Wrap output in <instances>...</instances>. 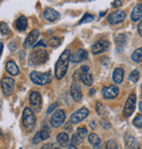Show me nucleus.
Wrapping results in <instances>:
<instances>
[{"label":"nucleus","mask_w":142,"mask_h":149,"mask_svg":"<svg viewBox=\"0 0 142 149\" xmlns=\"http://www.w3.org/2000/svg\"><path fill=\"white\" fill-rule=\"evenodd\" d=\"M89 143L92 146H98L101 145V138L98 137V135H96L95 133H92L89 135Z\"/></svg>","instance_id":"27"},{"label":"nucleus","mask_w":142,"mask_h":149,"mask_svg":"<svg viewBox=\"0 0 142 149\" xmlns=\"http://www.w3.org/2000/svg\"><path fill=\"white\" fill-rule=\"evenodd\" d=\"M126 19V12L124 10H117L115 12L110 13L107 17V21H108L109 24L115 25V24H119L121 22H124Z\"/></svg>","instance_id":"10"},{"label":"nucleus","mask_w":142,"mask_h":149,"mask_svg":"<svg viewBox=\"0 0 142 149\" xmlns=\"http://www.w3.org/2000/svg\"><path fill=\"white\" fill-rule=\"evenodd\" d=\"M30 104L34 110L39 111L42 108V96L38 91H32L30 95Z\"/></svg>","instance_id":"12"},{"label":"nucleus","mask_w":142,"mask_h":149,"mask_svg":"<svg viewBox=\"0 0 142 149\" xmlns=\"http://www.w3.org/2000/svg\"><path fill=\"white\" fill-rule=\"evenodd\" d=\"M77 134H78V136L80 138H85V137L88 136V130L86 127H78L77 128Z\"/></svg>","instance_id":"32"},{"label":"nucleus","mask_w":142,"mask_h":149,"mask_svg":"<svg viewBox=\"0 0 142 149\" xmlns=\"http://www.w3.org/2000/svg\"><path fill=\"white\" fill-rule=\"evenodd\" d=\"M10 29H9L8 25L4 23V22H0V33L4 34V35H8Z\"/></svg>","instance_id":"35"},{"label":"nucleus","mask_w":142,"mask_h":149,"mask_svg":"<svg viewBox=\"0 0 142 149\" xmlns=\"http://www.w3.org/2000/svg\"><path fill=\"white\" fill-rule=\"evenodd\" d=\"M88 1H91V0H88Z\"/></svg>","instance_id":"47"},{"label":"nucleus","mask_w":142,"mask_h":149,"mask_svg":"<svg viewBox=\"0 0 142 149\" xmlns=\"http://www.w3.org/2000/svg\"><path fill=\"white\" fill-rule=\"evenodd\" d=\"M15 27L20 32H23V31L26 29V27H27V20H26V17L24 15H21L15 21Z\"/></svg>","instance_id":"23"},{"label":"nucleus","mask_w":142,"mask_h":149,"mask_svg":"<svg viewBox=\"0 0 142 149\" xmlns=\"http://www.w3.org/2000/svg\"><path fill=\"white\" fill-rule=\"evenodd\" d=\"M112 6H113L114 8H119L121 6V0H114Z\"/></svg>","instance_id":"41"},{"label":"nucleus","mask_w":142,"mask_h":149,"mask_svg":"<svg viewBox=\"0 0 142 149\" xmlns=\"http://www.w3.org/2000/svg\"><path fill=\"white\" fill-rule=\"evenodd\" d=\"M96 112H97V114L101 116H108V110L106 109L104 104H100V102H97L96 104Z\"/></svg>","instance_id":"26"},{"label":"nucleus","mask_w":142,"mask_h":149,"mask_svg":"<svg viewBox=\"0 0 142 149\" xmlns=\"http://www.w3.org/2000/svg\"><path fill=\"white\" fill-rule=\"evenodd\" d=\"M138 32H139V35L142 37V20L140 21V23L138 25Z\"/></svg>","instance_id":"42"},{"label":"nucleus","mask_w":142,"mask_h":149,"mask_svg":"<svg viewBox=\"0 0 142 149\" xmlns=\"http://www.w3.org/2000/svg\"><path fill=\"white\" fill-rule=\"evenodd\" d=\"M94 20V17H93L92 14H90V13H85L83 15V17L79 21V24H83V23H90V22H92Z\"/></svg>","instance_id":"30"},{"label":"nucleus","mask_w":142,"mask_h":149,"mask_svg":"<svg viewBox=\"0 0 142 149\" xmlns=\"http://www.w3.org/2000/svg\"><path fill=\"white\" fill-rule=\"evenodd\" d=\"M80 71V79L82 81V83L84 85H88V86H91L93 84V76L92 74L90 73V68L88 65H82L79 69Z\"/></svg>","instance_id":"8"},{"label":"nucleus","mask_w":142,"mask_h":149,"mask_svg":"<svg viewBox=\"0 0 142 149\" xmlns=\"http://www.w3.org/2000/svg\"><path fill=\"white\" fill-rule=\"evenodd\" d=\"M70 54L69 49H66L60 54V57L55 64V76L57 79H61L67 73L68 65L70 62Z\"/></svg>","instance_id":"1"},{"label":"nucleus","mask_w":142,"mask_h":149,"mask_svg":"<svg viewBox=\"0 0 142 149\" xmlns=\"http://www.w3.org/2000/svg\"><path fill=\"white\" fill-rule=\"evenodd\" d=\"M35 122H36V119H35L33 110L30 108H25L22 114V123H23L24 128L27 131L33 130V127L35 126Z\"/></svg>","instance_id":"3"},{"label":"nucleus","mask_w":142,"mask_h":149,"mask_svg":"<svg viewBox=\"0 0 142 149\" xmlns=\"http://www.w3.org/2000/svg\"><path fill=\"white\" fill-rule=\"evenodd\" d=\"M59 13L56 11V10H54V9L51 8H47L45 9V11H44V17H45V20H47V21L49 22H54L56 21L57 19H59Z\"/></svg>","instance_id":"19"},{"label":"nucleus","mask_w":142,"mask_h":149,"mask_svg":"<svg viewBox=\"0 0 142 149\" xmlns=\"http://www.w3.org/2000/svg\"><path fill=\"white\" fill-rule=\"evenodd\" d=\"M119 94V88L115 85H112V86H106L102 89V95L105 99H114L116 98Z\"/></svg>","instance_id":"13"},{"label":"nucleus","mask_w":142,"mask_h":149,"mask_svg":"<svg viewBox=\"0 0 142 149\" xmlns=\"http://www.w3.org/2000/svg\"><path fill=\"white\" fill-rule=\"evenodd\" d=\"M6 70L8 72L10 75H12V76H15V75L19 74V68L18 65L15 64V62H13V61H8L7 64H6Z\"/></svg>","instance_id":"22"},{"label":"nucleus","mask_w":142,"mask_h":149,"mask_svg":"<svg viewBox=\"0 0 142 149\" xmlns=\"http://www.w3.org/2000/svg\"><path fill=\"white\" fill-rule=\"evenodd\" d=\"M57 106H58V104H57V102H55V104H51V106L47 109V113H48V114H49V113H53V111H54L55 109L57 108Z\"/></svg>","instance_id":"40"},{"label":"nucleus","mask_w":142,"mask_h":149,"mask_svg":"<svg viewBox=\"0 0 142 149\" xmlns=\"http://www.w3.org/2000/svg\"><path fill=\"white\" fill-rule=\"evenodd\" d=\"M130 17H131V20L134 22L142 20V3H139L134 7V10H132V12H131Z\"/></svg>","instance_id":"20"},{"label":"nucleus","mask_w":142,"mask_h":149,"mask_svg":"<svg viewBox=\"0 0 142 149\" xmlns=\"http://www.w3.org/2000/svg\"><path fill=\"white\" fill-rule=\"evenodd\" d=\"M136 102H137V97L134 94H131V95L128 97V99L126 100V104L124 106V116L126 118H129L134 111V108H136Z\"/></svg>","instance_id":"6"},{"label":"nucleus","mask_w":142,"mask_h":149,"mask_svg":"<svg viewBox=\"0 0 142 149\" xmlns=\"http://www.w3.org/2000/svg\"><path fill=\"white\" fill-rule=\"evenodd\" d=\"M68 149H78V148H77V146L75 145H70L69 147H68Z\"/></svg>","instance_id":"44"},{"label":"nucleus","mask_w":142,"mask_h":149,"mask_svg":"<svg viewBox=\"0 0 142 149\" xmlns=\"http://www.w3.org/2000/svg\"><path fill=\"white\" fill-rule=\"evenodd\" d=\"M41 149H60V148L56 144H46V145L43 146Z\"/></svg>","instance_id":"37"},{"label":"nucleus","mask_w":142,"mask_h":149,"mask_svg":"<svg viewBox=\"0 0 142 149\" xmlns=\"http://www.w3.org/2000/svg\"><path fill=\"white\" fill-rule=\"evenodd\" d=\"M141 97H142V96H141Z\"/></svg>","instance_id":"48"},{"label":"nucleus","mask_w":142,"mask_h":149,"mask_svg":"<svg viewBox=\"0 0 142 149\" xmlns=\"http://www.w3.org/2000/svg\"><path fill=\"white\" fill-rule=\"evenodd\" d=\"M14 79L11 77H4L1 79V88L6 96H10L14 89Z\"/></svg>","instance_id":"11"},{"label":"nucleus","mask_w":142,"mask_h":149,"mask_svg":"<svg viewBox=\"0 0 142 149\" xmlns=\"http://www.w3.org/2000/svg\"><path fill=\"white\" fill-rule=\"evenodd\" d=\"M80 137L78 136V134H73L72 135V137H71V139H70V144L71 145H78L80 143V139H79Z\"/></svg>","instance_id":"36"},{"label":"nucleus","mask_w":142,"mask_h":149,"mask_svg":"<svg viewBox=\"0 0 142 149\" xmlns=\"http://www.w3.org/2000/svg\"><path fill=\"white\" fill-rule=\"evenodd\" d=\"M70 94H71V97L75 101H80V100L82 99V91H81V88H80V86L77 83L71 84Z\"/></svg>","instance_id":"18"},{"label":"nucleus","mask_w":142,"mask_h":149,"mask_svg":"<svg viewBox=\"0 0 142 149\" xmlns=\"http://www.w3.org/2000/svg\"><path fill=\"white\" fill-rule=\"evenodd\" d=\"M101 126L104 128V130H108V128L110 127V123L106 120H102L101 121Z\"/></svg>","instance_id":"38"},{"label":"nucleus","mask_w":142,"mask_h":149,"mask_svg":"<svg viewBox=\"0 0 142 149\" xmlns=\"http://www.w3.org/2000/svg\"><path fill=\"white\" fill-rule=\"evenodd\" d=\"M131 60L136 63H140L142 62V47L136 49L131 54Z\"/></svg>","instance_id":"25"},{"label":"nucleus","mask_w":142,"mask_h":149,"mask_svg":"<svg viewBox=\"0 0 142 149\" xmlns=\"http://www.w3.org/2000/svg\"><path fill=\"white\" fill-rule=\"evenodd\" d=\"M38 37H39V31L38 29H33L31 33L27 35V37L24 42V48H31L34 47L36 42H37Z\"/></svg>","instance_id":"15"},{"label":"nucleus","mask_w":142,"mask_h":149,"mask_svg":"<svg viewBox=\"0 0 142 149\" xmlns=\"http://www.w3.org/2000/svg\"><path fill=\"white\" fill-rule=\"evenodd\" d=\"M106 149H118L117 143L115 141V139H108L106 141V146H105Z\"/></svg>","instance_id":"33"},{"label":"nucleus","mask_w":142,"mask_h":149,"mask_svg":"<svg viewBox=\"0 0 142 149\" xmlns=\"http://www.w3.org/2000/svg\"><path fill=\"white\" fill-rule=\"evenodd\" d=\"M140 79V72L138 70H134L130 72L129 74V79L132 82V83H137Z\"/></svg>","instance_id":"29"},{"label":"nucleus","mask_w":142,"mask_h":149,"mask_svg":"<svg viewBox=\"0 0 142 149\" xmlns=\"http://www.w3.org/2000/svg\"><path fill=\"white\" fill-rule=\"evenodd\" d=\"M39 141H42L41 139V135H39V132H37L35 134V136L33 137V144H38Z\"/></svg>","instance_id":"39"},{"label":"nucleus","mask_w":142,"mask_h":149,"mask_svg":"<svg viewBox=\"0 0 142 149\" xmlns=\"http://www.w3.org/2000/svg\"><path fill=\"white\" fill-rule=\"evenodd\" d=\"M2 49H4V44H0V57H1V54H2Z\"/></svg>","instance_id":"43"},{"label":"nucleus","mask_w":142,"mask_h":149,"mask_svg":"<svg viewBox=\"0 0 142 149\" xmlns=\"http://www.w3.org/2000/svg\"><path fill=\"white\" fill-rule=\"evenodd\" d=\"M61 42H63V39L59 37H51L48 40V44H49V46H51L53 48H57V47H59V46L61 45Z\"/></svg>","instance_id":"28"},{"label":"nucleus","mask_w":142,"mask_h":149,"mask_svg":"<svg viewBox=\"0 0 142 149\" xmlns=\"http://www.w3.org/2000/svg\"><path fill=\"white\" fill-rule=\"evenodd\" d=\"M39 135H41V139H42V141H46V139H48L50 136L49 130L46 127L42 128V130L39 131Z\"/></svg>","instance_id":"31"},{"label":"nucleus","mask_w":142,"mask_h":149,"mask_svg":"<svg viewBox=\"0 0 142 149\" xmlns=\"http://www.w3.org/2000/svg\"><path fill=\"white\" fill-rule=\"evenodd\" d=\"M30 79L36 85H47L51 81V74H50V72L41 73L37 71H33L30 75Z\"/></svg>","instance_id":"4"},{"label":"nucleus","mask_w":142,"mask_h":149,"mask_svg":"<svg viewBox=\"0 0 142 149\" xmlns=\"http://www.w3.org/2000/svg\"><path fill=\"white\" fill-rule=\"evenodd\" d=\"M91 126H92V127H95V123H94V121H92V123H91Z\"/></svg>","instance_id":"46"},{"label":"nucleus","mask_w":142,"mask_h":149,"mask_svg":"<svg viewBox=\"0 0 142 149\" xmlns=\"http://www.w3.org/2000/svg\"><path fill=\"white\" fill-rule=\"evenodd\" d=\"M124 75H125V72L121 68H117L115 69L113 73V81L115 82V84H121L122 81H124Z\"/></svg>","instance_id":"21"},{"label":"nucleus","mask_w":142,"mask_h":149,"mask_svg":"<svg viewBox=\"0 0 142 149\" xmlns=\"http://www.w3.org/2000/svg\"><path fill=\"white\" fill-rule=\"evenodd\" d=\"M89 109L88 108H81L79 110H77L75 112H73L70 116V123L71 124H78L81 121H83L84 119H86L89 116Z\"/></svg>","instance_id":"5"},{"label":"nucleus","mask_w":142,"mask_h":149,"mask_svg":"<svg viewBox=\"0 0 142 149\" xmlns=\"http://www.w3.org/2000/svg\"><path fill=\"white\" fill-rule=\"evenodd\" d=\"M134 125L136 127L142 128V114H138V116L134 118Z\"/></svg>","instance_id":"34"},{"label":"nucleus","mask_w":142,"mask_h":149,"mask_svg":"<svg viewBox=\"0 0 142 149\" xmlns=\"http://www.w3.org/2000/svg\"><path fill=\"white\" fill-rule=\"evenodd\" d=\"M66 120V113L63 110H57L54 112V114L51 116L50 119V124L53 127H59L65 123Z\"/></svg>","instance_id":"7"},{"label":"nucleus","mask_w":142,"mask_h":149,"mask_svg":"<svg viewBox=\"0 0 142 149\" xmlns=\"http://www.w3.org/2000/svg\"><path fill=\"white\" fill-rule=\"evenodd\" d=\"M125 143L127 149H140V145H139L137 138L130 134H127L125 136Z\"/></svg>","instance_id":"17"},{"label":"nucleus","mask_w":142,"mask_h":149,"mask_svg":"<svg viewBox=\"0 0 142 149\" xmlns=\"http://www.w3.org/2000/svg\"><path fill=\"white\" fill-rule=\"evenodd\" d=\"M139 110H140V111L142 112V101H140V102H139Z\"/></svg>","instance_id":"45"},{"label":"nucleus","mask_w":142,"mask_h":149,"mask_svg":"<svg viewBox=\"0 0 142 149\" xmlns=\"http://www.w3.org/2000/svg\"><path fill=\"white\" fill-rule=\"evenodd\" d=\"M127 40H128V36L126 34H118L117 36L115 37V44H116L117 51L121 52L124 50L126 44H127Z\"/></svg>","instance_id":"16"},{"label":"nucleus","mask_w":142,"mask_h":149,"mask_svg":"<svg viewBox=\"0 0 142 149\" xmlns=\"http://www.w3.org/2000/svg\"><path fill=\"white\" fill-rule=\"evenodd\" d=\"M48 60V54L44 49H35L30 54V62L33 65H42Z\"/></svg>","instance_id":"2"},{"label":"nucleus","mask_w":142,"mask_h":149,"mask_svg":"<svg viewBox=\"0 0 142 149\" xmlns=\"http://www.w3.org/2000/svg\"><path fill=\"white\" fill-rule=\"evenodd\" d=\"M108 48H109L108 40L107 39H100L95 44H93V46L91 47V50H92L93 54H98L105 52Z\"/></svg>","instance_id":"9"},{"label":"nucleus","mask_w":142,"mask_h":149,"mask_svg":"<svg viewBox=\"0 0 142 149\" xmlns=\"http://www.w3.org/2000/svg\"><path fill=\"white\" fill-rule=\"evenodd\" d=\"M86 59H88V52L84 49H78L70 54V62L72 63H80Z\"/></svg>","instance_id":"14"},{"label":"nucleus","mask_w":142,"mask_h":149,"mask_svg":"<svg viewBox=\"0 0 142 149\" xmlns=\"http://www.w3.org/2000/svg\"><path fill=\"white\" fill-rule=\"evenodd\" d=\"M69 141H70V139H69V136H68L67 133H59L57 135V143L60 146L65 147V146H67L69 144Z\"/></svg>","instance_id":"24"}]
</instances>
